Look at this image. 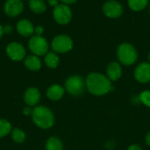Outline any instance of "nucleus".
I'll return each instance as SVG.
<instances>
[{
	"instance_id": "20e7f679",
	"label": "nucleus",
	"mask_w": 150,
	"mask_h": 150,
	"mask_svg": "<svg viewBox=\"0 0 150 150\" xmlns=\"http://www.w3.org/2000/svg\"><path fill=\"white\" fill-rule=\"evenodd\" d=\"M64 88L69 95L79 96L83 94L86 88L85 80L79 75H72L66 80L64 83Z\"/></svg>"
},
{
	"instance_id": "0eeeda50",
	"label": "nucleus",
	"mask_w": 150,
	"mask_h": 150,
	"mask_svg": "<svg viewBox=\"0 0 150 150\" xmlns=\"http://www.w3.org/2000/svg\"><path fill=\"white\" fill-rule=\"evenodd\" d=\"M53 17L55 22L60 25H67L72 19V11L69 5L64 4H59L54 8Z\"/></svg>"
},
{
	"instance_id": "6e6552de",
	"label": "nucleus",
	"mask_w": 150,
	"mask_h": 150,
	"mask_svg": "<svg viewBox=\"0 0 150 150\" xmlns=\"http://www.w3.org/2000/svg\"><path fill=\"white\" fill-rule=\"evenodd\" d=\"M102 11L106 17L110 19H117L122 15L123 6L116 0H108L103 4Z\"/></svg>"
},
{
	"instance_id": "4be33fe9",
	"label": "nucleus",
	"mask_w": 150,
	"mask_h": 150,
	"mask_svg": "<svg viewBox=\"0 0 150 150\" xmlns=\"http://www.w3.org/2000/svg\"><path fill=\"white\" fill-rule=\"evenodd\" d=\"M11 138L16 143H23L25 141V133L19 128H14L11 131Z\"/></svg>"
},
{
	"instance_id": "9d476101",
	"label": "nucleus",
	"mask_w": 150,
	"mask_h": 150,
	"mask_svg": "<svg viewBox=\"0 0 150 150\" xmlns=\"http://www.w3.org/2000/svg\"><path fill=\"white\" fill-rule=\"evenodd\" d=\"M24 4L22 0H6L4 4V11L9 17H17L22 13Z\"/></svg>"
},
{
	"instance_id": "f3484780",
	"label": "nucleus",
	"mask_w": 150,
	"mask_h": 150,
	"mask_svg": "<svg viewBox=\"0 0 150 150\" xmlns=\"http://www.w3.org/2000/svg\"><path fill=\"white\" fill-rule=\"evenodd\" d=\"M28 6L29 9L35 14H42L47 10V4L43 0H30Z\"/></svg>"
},
{
	"instance_id": "412c9836",
	"label": "nucleus",
	"mask_w": 150,
	"mask_h": 150,
	"mask_svg": "<svg viewBox=\"0 0 150 150\" xmlns=\"http://www.w3.org/2000/svg\"><path fill=\"white\" fill-rule=\"evenodd\" d=\"M11 132V123L4 118H0V138L5 137Z\"/></svg>"
},
{
	"instance_id": "1a4fd4ad",
	"label": "nucleus",
	"mask_w": 150,
	"mask_h": 150,
	"mask_svg": "<svg viewBox=\"0 0 150 150\" xmlns=\"http://www.w3.org/2000/svg\"><path fill=\"white\" fill-rule=\"evenodd\" d=\"M6 54L13 61L18 62L25 58V47L17 42H10L6 46Z\"/></svg>"
},
{
	"instance_id": "f8f14e48",
	"label": "nucleus",
	"mask_w": 150,
	"mask_h": 150,
	"mask_svg": "<svg viewBox=\"0 0 150 150\" xmlns=\"http://www.w3.org/2000/svg\"><path fill=\"white\" fill-rule=\"evenodd\" d=\"M34 26L33 24L26 19H22L18 21L16 25V29L18 34L24 37L32 36L34 33Z\"/></svg>"
},
{
	"instance_id": "ddd939ff",
	"label": "nucleus",
	"mask_w": 150,
	"mask_h": 150,
	"mask_svg": "<svg viewBox=\"0 0 150 150\" xmlns=\"http://www.w3.org/2000/svg\"><path fill=\"white\" fill-rule=\"evenodd\" d=\"M40 100V90L36 88H29L24 94V102L28 107L36 106Z\"/></svg>"
},
{
	"instance_id": "f03ea898",
	"label": "nucleus",
	"mask_w": 150,
	"mask_h": 150,
	"mask_svg": "<svg viewBox=\"0 0 150 150\" xmlns=\"http://www.w3.org/2000/svg\"><path fill=\"white\" fill-rule=\"evenodd\" d=\"M31 117L34 125L41 129H49L54 124V116L53 112L43 105L34 107Z\"/></svg>"
},
{
	"instance_id": "2f4dec72",
	"label": "nucleus",
	"mask_w": 150,
	"mask_h": 150,
	"mask_svg": "<svg viewBox=\"0 0 150 150\" xmlns=\"http://www.w3.org/2000/svg\"><path fill=\"white\" fill-rule=\"evenodd\" d=\"M149 13H150V6H149Z\"/></svg>"
},
{
	"instance_id": "aec40b11",
	"label": "nucleus",
	"mask_w": 150,
	"mask_h": 150,
	"mask_svg": "<svg viewBox=\"0 0 150 150\" xmlns=\"http://www.w3.org/2000/svg\"><path fill=\"white\" fill-rule=\"evenodd\" d=\"M46 150H63L62 141L57 137H50L47 140Z\"/></svg>"
},
{
	"instance_id": "dca6fc26",
	"label": "nucleus",
	"mask_w": 150,
	"mask_h": 150,
	"mask_svg": "<svg viewBox=\"0 0 150 150\" xmlns=\"http://www.w3.org/2000/svg\"><path fill=\"white\" fill-rule=\"evenodd\" d=\"M24 64L28 70L33 72L39 71L41 68V61L39 58V57L35 55H29L25 57Z\"/></svg>"
},
{
	"instance_id": "cd10ccee",
	"label": "nucleus",
	"mask_w": 150,
	"mask_h": 150,
	"mask_svg": "<svg viewBox=\"0 0 150 150\" xmlns=\"http://www.w3.org/2000/svg\"><path fill=\"white\" fill-rule=\"evenodd\" d=\"M127 150H142V149L140 147V146H138V145H136V144H133V145H131Z\"/></svg>"
},
{
	"instance_id": "5701e85b",
	"label": "nucleus",
	"mask_w": 150,
	"mask_h": 150,
	"mask_svg": "<svg viewBox=\"0 0 150 150\" xmlns=\"http://www.w3.org/2000/svg\"><path fill=\"white\" fill-rule=\"evenodd\" d=\"M140 100L141 102L145 104L146 106L150 107V91L149 90H145L142 91L140 94Z\"/></svg>"
},
{
	"instance_id": "b1692460",
	"label": "nucleus",
	"mask_w": 150,
	"mask_h": 150,
	"mask_svg": "<svg viewBox=\"0 0 150 150\" xmlns=\"http://www.w3.org/2000/svg\"><path fill=\"white\" fill-rule=\"evenodd\" d=\"M34 33H35V35L42 36V34L44 33V27L42 26H40V25H38L34 28Z\"/></svg>"
},
{
	"instance_id": "bb28decb",
	"label": "nucleus",
	"mask_w": 150,
	"mask_h": 150,
	"mask_svg": "<svg viewBox=\"0 0 150 150\" xmlns=\"http://www.w3.org/2000/svg\"><path fill=\"white\" fill-rule=\"evenodd\" d=\"M62 2V4H67V5H69V4H75L77 0H59Z\"/></svg>"
},
{
	"instance_id": "c756f323",
	"label": "nucleus",
	"mask_w": 150,
	"mask_h": 150,
	"mask_svg": "<svg viewBox=\"0 0 150 150\" xmlns=\"http://www.w3.org/2000/svg\"><path fill=\"white\" fill-rule=\"evenodd\" d=\"M4 33V27H2V25L0 24V38L3 36Z\"/></svg>"
},
{
	"instance_id": "9b49d317",
	"label": "nucleus",
	"mask_w": 150,
	"mask_h": 150,
	"mask_svg": "<svg viewBox=\"0 0 150 150\" xmlns=\"http://www.w3.org/2000/svg\"><path fill=\"white\" fill-rule=\"evenodd\" d=\"M134 78L140 83L150 82V63L143 62L136 66L134 72Z\"/></svg>"
},
{
	"instance_id": "a878e982",
	"label": "nucleus",
	"mask_w": 150,
	"mask_h": 150,
	"mask_svg": "<svg viewBox=\"0 0 150 150\" xmlns=\"http://www.w3.org/2000/svg\"><path fill=\"white\" fill-rule=\"evenodd\" d=\"M47 3L50 6L52 7H55L59 4V0H47Z\"/></svg>"
},
{
	"instance_id": "423d86ee",
	"label": "nucleus",
	"mask_w": 150,
	"mask_h": 150,
	"mask_svg": "<svg viewBox=\"0 0 150 150\" xmlns=\"http://www.w3.org/2000/svg\"><path fill=\"white\" fill-rule=\"evenodd\" d=\"M28 48L33 55L44 56L48 52L49 45L46 38L40 35H33L28 42Z\"/></svg>"
},
{
	"instance_id": "2eb2a0df",
	"label": "nucleus",
	"mask_w": 150,
	"mask_h": 150,
	"mask_svg": "<svg viewBox=\"0 0 150 150\" xmlns=\"http://www.w3.org/2000/svg\"><path fill=\"white\" fill-rule=\"evenodd\" d=\"M65 88L58 84L51 85L47 90V96L51 101H59L64 95Z\"/></svg>"
},
{
	"instance_id": "f257e3e1",
	"label": "nucleus",
	"mask_w": 150,
	"mask_h": 150,
	"mask_svg": "<svg viewBox=\"0 0 150 150\" xmlns=\"http://www.w3.org/2000/svg\"><path fill=\"white\" fill-rule=\"evenodd\" d=\"M85 84L87 90L97 96L105 95L113 89L112 81L107 76L99 72L90 73L85 80Z\"/></svg>"
},
{
	"instance_id": "a211bd4d",
	"label": "nucleus",
	"mask_w": 150,
	"mask_h": 150,
	"mask_svg": "<svg viewBox=\"0 0 150 150\" xmlns=\"http://www.w3.org/2000/svg\"><path fill=\"white\" fill-rule=\"evenodd\" d=\"M45 64L48 68L51 69H54L58 66L59 62H60V58L57 56V54L54 51H48L46 55H45V58H44Z\"/></svg>"
},
{
	"instance_id": "39448f33",
	"label": "nucleus",
	"mask_w": 150,
	"mask_h": 150,
	"mask_svg": "<svg viewBox=\"0 0 150 150\" xmlns=\"http://www.w3.org/2000/svg\"><path fill=\"white\" fill-rule=\"evenodd\" d=\"M73 40L66 34H59L54 37L51 42V48L55 53L64 54L73 49Z\"/></svg>"
},
{
	"instance_id": "7ed1b4c3",
	"label": "nucleus",
	"mask_w": 150,
	"mask_h": 150,
	"mask_svg": "<svg viewBox=\"0 0 150 150\" xmlns=\"http://www.w3.org/2000/svg\"><path fill=\"white\" fill-rule=\"evenodd\" d=\"M117 57L120 64L128 66L134 65L136 62L138 58V53L136 49L132 44L124 42L118 47Z\"/></svg>"
},
{
	"instance_id": "4468645a",
	"label": "nucleus",
	"mask_w": 150,
	"mask_h": 150,
	"mask_svg": "<svg viewBox=\"0 0 150 150\" xmlns=\"http://www.w3.org/2000/svg\"><path fill=\"white\" fill-rule=\"evenodd\" d=\"M106 76L111 81H117L122 76V67L118 62H112L106 67Z\"/></svg>"
},
{
	"instance_id": "7c9ffc66",
	"label": "nucleus",
	"mask_w": 150,
	"mask_h": 150,
	"mask_svg": "<svg viewBox=\"0 0 150 150\" xmlns=\"http://www.w3.org/2000/svg\"><path fill=\"white\" fill-rule=\"evenodd\" d=\"M149 63H150V53L149 54Z\"/></svg>"
},
{
	"instance_id": "6ab92c4d",
	"label": "nucleus",
	"mask_w": 150,
	"mask_h": 150,
	"mask_svg": "<svg viewBox=\"0 0 150 150\" xmlns=\"http://www.w3.org/2000/svg\"><path fill=\"white\" fill-rule=\"evenodd\" d=\"M149 3V0H127L129 8L134 11H141L144 10Z\"/></svg>"
},
{
	"instance_id": "393cba45",
	"label": "nucleus",
	"mask_w": 150,
	"mask_h": 150,
	"mask_svg": "<svg viewBox=\"0 0 150 150\" xmlns=\"http://www.w3.org/2000/svg\"><path fill=\"white\" fill-rule=\"evenodd\" d=\"M32 112H33V109H31L30 107H25L23 109V114L25 116H29V115H32Z\"/></svg>"
},
{
	"instance_id": "c85d7f7f",
	"label": "nucleus",
	"mask_w": 150,
	"mask_h": 150,
	"mask_svg": "<svg viewBox=\"0 0 150 150\" xmlns=\"http://www.w3.org/2000/svg\"><path fill=\"white\" fill-rule=\"evenodd\" d=\"M145 141H146V144L150 147V132H149L146 135V138H145Z\"/></svg>"
}]
</instances>
